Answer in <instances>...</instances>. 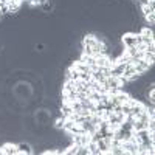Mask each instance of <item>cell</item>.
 I'll return each instance as SVG.
<instances>
[{"label":"cell","instance_id":"1","mask_svg":"<svg viewBox=\"0 0 155 155\" xmlns=\"http://www.w3.org/2000/svg\"><path fill=\"white\" fill-rule=\"evenodd\" d=\"M121 147L124 150V155H138V144L130 138L127 141H123Z\"/></svg>","mask_w":155,"mask_h":155},{"label":"cell","instance_id":"13","mask_svg":"<svg viewBox=\"0 0 155 155\" xmlns=\"http://www.w3.org/2000/svg\"><path fill=\"white\" fill-rule=\"evenodd\" d=\"M64 123H65V118H59L58 121H56V129H64Z\"/></svg>","mask_w":155,"mask_h":155},{"label":"cell","instance_id":"14","mask_svg":"<svg viewBox=\"0 0 155 155\" xmlns=\"http://www.w3.org/2000/svg\"><path fill=\"white\" fill-rule=\"evenodd\" d=\"M144 17H146V22L147 23H150V25L155 23V14H149V16H144Z\"/></svg>","mask_w":155,"mask_h":155},{"label":"cell","instance_id":"4","mask_svg":"<svg viewBox=\"0 0 155 155\" xmlns=\"http://www.w3.org/2000/svg\"><path fill=\"white\" fill-rule=\"evenodd\" d=\"M2 149H3V155H19L17 144H12V143H5V144H2Z\"/></svg>","mask_w":155,"mask_h":155},{"label":"cell","instance_id":"5","mask_svg":"<svg viewBox=\"0 0 155 155\" xmlns=\"http://www.w3.org/2000/svg\"><path fill=\"white\" fill-rule=\"evenodd\" d=\"M96 44H98V39L95 37V34H87V36L82 39V45H84V47H90V48H93Z\"/></svg>","mask_w":155,"mask_h":155},{"label":"cell","instance_id":"2","mask_svg":"<svg viewBox=\"0 0 155 155\" xmlns=\"http://www.w3.org/2000/svg\"><path fill=\"white\" fill-rule=\"evenodd\" d=\"M134 67H135L137 74L143 76V74H146V73L149 71V68L152 67V64H149V62L144 61V59H140V61H135V62H134Z\"/></svg>","mask_w":155,"mask_h":155},{"label":"cell","instance_id":"11","mask_svg":"<svg viewBox=\"0 0 155 155\" xmlns=\"http://www.w3.org/2000/svg\"><path fill=\"white\" fill-rule=\"evenodd\" d=\"M141 11H143L144 16H149V14H155V8L149 6V5H143L141 6Z\"/></svg>","mask_w":155,"mask_h":155},{"label":"cell","instance_id":"12","mask_svg":"<svg viewBox=\"0 0 155 155\" xmlns=\"http://www.w3.org/2000/svg\"><path fill=\"white\" fill-rule=\"evenodd\" d=\"M76 155H90V150L87 146H78V153Z\"/></svg>","mask_w":155,"mask_h":155},{"label":"cell","instance_id":"3","mask_svg":"<svg viewBox=\"0 0 155 155\" xmlns=\"http://www.w3.org/2000/svg\"><path fill=\"white\" fill-rule=\"evenodd\" d=\"M121 42L126 48L129 47H135L137 45V33H126L123 37H121Z\"/></svg>","mask_w":155,"mask_h":155},{"label":"cell","instance_id":"7","mask_svg":"<svg viewBox=\"0 0 155 155\" xmlns=\"http://www.w3.org/2000/svg\"><path fill=\"white\" fill-rule=\"evenodd\" d=\"M17 149H19V155H30L31 152H33V149H31V146H30V143H19L17 144Z\"/></svg>","mask_w":155,"mask_h":155},{"label":"cell","instance_id":"8","mask_svg":"<svg viewBox=\"0 0 155 155\" xmlns=\"http://www.w3.org/2000/svg\"><path fill=\"white\" fill-rule=\"evenodd\" d=\"M87 147H88V150H90V155H101V152H99V149H98V146H96V141L90 140L88 143H87Z\"/></svg>","mask_w":155,"mask_h":155},{"label":"cell","instance_id":"6","mask_svg":"<svg viewBox=\"0 0 155 155\" xmlns=\"http://www.w3.org/2000/svg\"><path fill=\"white\" fill-rule=\"evenodd\" d=\"M5 5H6V8H8L9 14H12V12H17L19 8H20V3L17 2V0H5Z\"/></svg>","mask_w":155,"mask_h":155},{"label":"cell","instance_id":"9","mask_svg":"<svg viewBox=\"0 0 155 155\" xmlns=\"http://www.w3.org/2000/svg\"><path fill=\"white\" fill-rule=\"evenodd\" d=\"M143 59L147 61L149 64H153V61H155V51H144V53H143Z\"/></svg>","mask_w":155,"mask_h":155},{"label":"cell","instance_id":"10","mask_svg":"<svg viewBox=\"0 0 155 155\" xmlns=\"http://www.w3.org/2000/svg\"><path fill=\"white\" fill-rule=\"evenodd\" d=\"M41 8H42L44 12H51V11H53V2H51V0H47L45 3L41 5Z\"/></svg>","mask_w":155,"mask_h":155},{"label":"cell","instance_id":"15","mask_svg":"<svg viewBox=\"0 0 155 155\" xmlns=\"http://www.w3.org/2000/svg\"><path fill=\"white\" fill-rule=\"evenodd\" d=\"M2 2H5V0H2Z\"/></svg>","mask_w":155,"mask_h":155}]
</instances>
